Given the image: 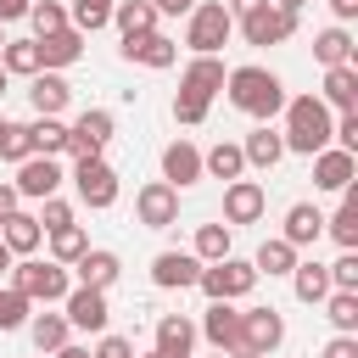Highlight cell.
<instances>
[{
  "instance_id": "obj_18",
  "label": "cell",
  "mask_w": 358,
  "mask_h": 358,
  "mask_svg": "<svg viewBox=\"0 0 358 358\" xmlns=\"http://www.w3.org/2000/svg\"><path fill=\"white\" fill-rule=\"evenodd\" d=\"M162 179L173 185V190H190V185H201V145L196 140H168L162 145Z\"/></svg>"
},
{
  "instance_id": "obj_14",
  "label": "cell",
  "mask_w": 358,
  "mask_h": 358,
  "mask_svg": "<svg viewBox=\"0 0 358 358\" xmlns=\"http://www.w3.org/2000/svg\"><path fill=\"white\" fill-rule=\"evenodd\" d=\"M196 274H201V257H196V252L162 246V252L151 257V285H157V291H190Z\"/></svg>"
},
{
  "instance_id": "obj_40",
  "label": "cell",
  "mask_w": 358,
  "mask_h": 358,
  "mask_svg": "<svg viewBox=\"0 0 358 358\" xmlns=\"http://www.w3.org/2000/svg\"><path fill=\"white\" fill-rule=\"evenodd\" d=\"M28 28H34V39H45V34H62L73 22H67V6L62 0H34L28 6Z\"/></svg>"
},
{
  "instance_id": "obj_33",
  "label": "cell",
  "mask_w": 358,
  "mask_h": 358,
  "mask_svg": "<svg viewBox=\"0 0 358 358\" xmlns=\"http://www.w3.org/2000/svg\"><path fill=\"white\" fill-rule=\"evenodd\" d=\"M296 257H302V252H296V246H291L285 235H268V241L257 246V257H252V268H257V274H268V280H285V274L296 268Z\"/></svg>"
},
{
  "instance_id": "obj_55",
  "label": "cell",
  "mask_w": 358,
  "mask_h": 358,
  "mask_svg": "<svg viewBox=\"0 0 358 358\" xmlns=\"http://www.w3.org/2000/svg\"><path fill=\"white\" fill-rule=\"evenodd\" d=\"M11 263H17V257H11V246L0 241V274H11Z\"/></svg>"
},
{
  "instance_id": "obj_39",
  "label": "cell",
  "mask_w": 358,
  "mask_h": 358,
  "mask_svg": "<svg viewBox=\"0 0 358 358\" xmlns=\"http://www.w3.org/2000/svg\"><path fill=\"white\" fill-rule=\"evenodd\" d=\"M190 252H196L201 263H218V257H229V224H196V241H190Z\"/></svg>"
},
{
  "instance_id": "obj_1",
  "label": "cell",
  "mask_w": 358,
  "mask_h": 358,
  "mask_svg": "<svg viewBox=\"0 0 358 358\" xmlns=\"http://www.w3.org/2000/svg\"><path fill=\"white\" fill-rule=\"evenodd\" d=\"M224 95H229V106L246 112L252 123H274L280 106H285V78L268 73V67H257V62H246V67H229V73H224Z\"/></svg>"
},
{
  "instance_id": "obj_24",
  "label": "cell",
  "mask_w": 358,
  "mask_h": 358,
  "mask_svg": "<svg viewBox=\"0 0 358 358\" xmlns=\"http://www.w3.org/2000/svg\"><path fill=\"white\" fill-rule=\"evenodd\" d=\"M280 235H285L296 252H308V246H319V241H324V213H319L313 201H291V207H285Z\"/></svg>"
},
{
  "instance_id": "obj_49",
  "label": "cell",
  "mask_w": 358,
  "mask_h": 358,
  "mask_svg": "<svg viewBox=\"0 0 358 358\" xmlns=\"http://www.w3.org/2000/svg\"><path fill=\"white\" fill-rule=\"evenodd\" d=\"M157 6V17H190L196 11V0H151Z\"/></svg>"
},
{
  "instance_id": "obj_51",
  "label": "cell",
  "mask_w": 358,
  "mask_h": 358,
  "mask_svg": "<svg viewBox=\"0 0 358 358\" xmlns=\"http://www.w3.org/2000/svg\"><path fill=\"white\" fill-rule=\"evenodd\" d=\"M34 0H0V22H22Z\"/></svg>"
},
{
  "instance_id": "obj_2",
  "label": "cell",
  "mask_w": 358,
  "mask_h": 358,
  "mask_svg": "<svg viewBox=\"0 0 358 358\" xmlns=\"http://www.w3.org/2000/svg\"><path fill=\"white\" fill-rule=\"evenodd\" d=\"M285 129H280V140H285V151H296V157H313V151H324L330 145V123H336V112L319 101V95H285Z\"/></svg>"
},
{
  "instance_id": "obj_35",
  "label": "cell",
  "mask_w": 358,
  "mask_h": 358,
  "mask_svg": "<svg viewBox=\"0 0 358 358\" xmlns=\"http://www.w3.org/2000/svg\"><path fill=\"white\" fill-rule=\"evenodd\" d=\"M0 67H6L11 78H34V73H39V45H34V34H28V39H6V45H0Z\"/></svg>"
},
{
  "instance_id": "obj_58",
  "label": "cell",
  "mask_w": 358,
  "mask_h": 358,
  "mask_svg": "<svg viewBox=\"0 0 358 358\" xmlns=\"http://www.w3.org/2000/svg\"><path fill=\"white\" fill-rule=\"evenodd\" d=\"M6 90H11V73H6V67H0V95H6Z\"/></svg>"
},
{
  "instance_id": "obj_53",
  "label": "cell",
  "mask_w": 358,
  "mask_h": 358,
  "mask_svg": "<svg viewBox=\"0 0 358 358\" xmlns=\"http://www.w3.org/2000/svg\"><path fill=\"white\" fill-rule=\"evenodd\" d=\"M50 358H90V347H84V341H62Z\"/></svg>"
},
{
  "instance_id": "obj_30",
  "label": "cell",
  "mask_w": 358,
  "mask_h": 358,
  "mask_svg": "<svg viewBox=\"0 0 358 358\" xmlns=\"http://www.w3.org/2000/svg\"><path fill=\"white\" fill-rule=\"evenodd\" d=\"M324 235H330L341 252H358V185L341 190V207L324 218Z\"/></svg>"
},
{
  "instance_id": "obj_3",
  "label": "cell",
  "mask_w": 358,
  "mask_h": 358,
  "mask_svg": "<svg viewBox=\"0 0 358 358\" xmlns=\"http://www.w3.org/2000/svg\"><path fill=\"white\" fill-rule=\"evenodd\" d=\"M11 285H17L34 308H56V302L73 291V274H67V263H56V257H17V263H11Z\"/></svg>"
},
{
  "instance_id": "obj_16",
  "label": "cell",
  "mask_w": 358,
  "mask_h": 358,
  "mask_svg": "<svg viewBox=\"0 0 358 358\" xmlns=\"http://www.w3.org/2000/svg\"><path fill=\"white\" fill-rule=\"evenodd\" d=\"M67 274H73V285L112 291V285H117V274H123V257H117L112 246H84V252H78V263H73Z\"/></svg>"
},
{
  "instance_id": "obj_20",
  "label": "cell",
  "mask_w": 358,
  "mask_h": 358,
  "mask_svg": "<svg viewBox=\"0 0 358 358\" xmlns=\"http://www.w3.org/2000/svg\"><path fill=\"white\" fill-rule=\"evenodd\" d=\"M196 336H201L207 347H218V352H235V347H241V308H235V302H207Z\"/></svg>"
},
{
  "instance_id": "obj_47",
  "label": "cell",
  "mask_w": 358,
  "mask_h": 358,
  "mask_svg": "<svg viewBox=\"0 0 358 358\" xmlns=\"http://www.w3.org/2000/svg\"><path fill=\"white\" fill-rule=\"evenodd\" d=\"M90 358H134V341H129V336H112V330H101V341L90 347Z\"/></svg>"
},
{
  "instance_id": "obj_31",
  "label": "cell",
  "mask_w": 358,
  "mask_h": 358,
  "mask_svg": "<svg viewBox=\"0 0 358 358\" xmlns=\"http://www.w3.org/2000/svg\"><path fill=\"white\" fill-rule=\"evenodd\" d=\"M157 352L162 358H190L196 352V324L185 313H162L157 319Z\"/></svg>"
},
{
  "instance_id": "obj_56",
  "label": "cell",
  "mask_w": 358,
  "mask_h": 358,
  "mask_svg": "<svg viewBox=\"0 0 358 358\" xmlns=\"http://www.w3.org/2000/svg\"><path fill=\"white\" fill-rule=\"evenodd\" d=\"M224 358H257V352H252V347H235V352H224Z\"/></svg>"
},
{
  "instance_id": "obj_9",
  "label": "cell",
  "mask_w": 358,
  "mask_h": 358,
  "mask_svg": "<svg viewBox=\"0 0 358 358\" xmlns=\"http://www.w3.org/2000/svg\"><path fill=\"white\" fill-rule=\"evenodd\" d=\"M134 224L140 229H173L179 224V190L168 179H145L134 190Z\"/></svg>"
},
{
  "instance_id": "obj_36",
  "label": "cell",
  "mask_w": 358,
  "mask_h": 358,
  "mask_svg": "<svg viewBox=\"0 0 358 358\" xmlns=\"http://www.w3.org/2000/svg\"><path fill=\"white\" fill-rule=\"evenodd\" d=\"M319 308H324V319H330L336 336H358V291H330Z\"/></svg>"
},
{
  "instance_id": "obj_12",
  "label": "cell",
  "mask_w": 358,
  "mask_h": 358,
  "mask_svg": "<svg viewBox=\"0 0 358 358\" xmlns=\"http://www.w3.org/2000/svg\"><path fill=\"white\" fill-rule=\"evenodd\" d=\"M263 213H268V190H263L257 179H246V173H241V179H229V185H224V224H229V229L257 224Z\"/></svg>"
},
{
  "instance_id": "obj_5",
  "label": "cell",
  "mask_w": 358,
  "mask_h": 358,
  "mask_svg": "<svg viewBox=\"0 0 358 358\" xmlns=\"http://www.w3.org/2000/svg\"><path fill=\"white\" fill-rule=\"evenodd\" d=\"M229 34H235V17H229L224 0H196V11L185 17V45H190V56H218V50L229 45Z\"/></svg>"
},
{
  "instance_id": "obj_19",
  "label": "cell",
  "mask_w": 358,
  "mask_h": 358,
  "mask_svg": "<svg viewBox=\"0 0 358 358\" xmlns=\"http://www.w3.org/2000/svg\"><path fill=\"white\" fill-rule=\"evenodd\" d=\"M308 162H313V185H319V190H330V196H341V190L358 179V157H352V151H341V145H324V151H313Z\"/></svg>"
},
{
  "instance_id": "obj_59",
  "label": "cell",
  "mask_w": 358,
  "mask_h": 358,
  "mask_svg": "<svg viewBox=\"0 0 358 358\" xmlns=\"http://www.w3.org/2000/svg\"><path fill=\"white\" fill-rule=\"evenodd\" d=\"M134 358H162V352H157V347H151V352H134Z\"/></svg>"
},
{
  "instance_id": "obj_38",
  "label": "cell",
  "mask_w": 358,
  "mask_h": 358,
  "mask_svg": "<svg viewBox=\"0 0 358 358\" xmlns=\"http://www.w3.org/2000/svg\"><path fill=\"white\" fill-rule=\"evenodd\" d=\"M112 6H117V0H73V6H67V22L90 39V34H101V28L112 22Z\"/></svg>"
},
{
  "instance_id": "obj_37",
  "label": "cell",
  "mask_w": 358,
  "mask_h": 358,
  "mask_svg": "<svg viewBox=\"0 0 358 358\" xmlns=\"http://www.w3.org/2000/svg\"><path fill=\"white\" fill-rule=\"evenodd\" d=\"M28 140L39 157H67V123L62 117H34L28 123Z\"/></svg>"
},
{
  "instance_id": "obj_62",
  "label": "cell",
  "mask_w": 358,
  "mask_h": 358,
  "mask_svg": "<svg viewBox=\"0 0 358 358\" xmlns=\"http://www.w3.org/2000/svg\"><path fill=\"white\" fill-rule=\"evenodd\" d=\"M190 358H196V352H190Z\"/></svg>"
},
{
  "instance_id": "obj_23",
  "label": "cell",
  "mask_w": 358,
  "mask_h": 358,
  "mask_svg": "<svg viewBox=\"0 0 358 358\" xmlns=\"http://www.w3.org/2000/svg\"><path fill=\"white\" fill-rule=\"evenodd\" d=\"M241 157H246V168L268 173V168H280L291 151H285V140H280V129H274V123H257V129L241 140Z\"/></svg>"
},
{
  "instance_id": "obj_10",
  "label": "cell",
  "mask_w": 358,
  "mask_h": 358,
  "mask_svg": "<svg viewBox=\"0 0 358 358\" xmlns=\"http://www.w3.org/2000/svg\"><path fill=\"white\" fill-rule=\"evenodd\" d=\"M62 179H67L62 157H39V151H34V157H22V162H17V179H11V185H17V196H22V201H45V196H56V190H62Z\"/></svg>"
},
{
  "instance_id": "obj_41",
  "label": "cell",
  "mask_w": 358,
  "mask_h": 358,
  "mask_svg": "<svg viewBox=\"0 0 358 358\" xmlns=\"http://www.w3.org/2000/svg\"><path fill=\"white\" fill-rule=\"evenodd\" d=\"M45 241H50V257H56V263H67V268H73V263H78V252L90 246V235H84L78 224H62V229H50Z\"/></svg>"
},
{
  "instance_id": "obj_42",
  "label": "cell",
  "mask_w": 358,
  "mask_h": 358,
  "mask_svg": "<svg viewBox=\"0 0 358 358\" xmlns=\"http://www.w3.org/2000/svg\"><path fill=\"white\" fill-rule=\"evenodd\" d=\"M28 313H34V302H28L17 285H0V336H6V330H22Z\"/></svg>"
},
{
  "instance_id": "obj_34",
  "label": "cell",
  "mask_w": 358,
  "mask_h": 358,
  "mask_svg": "<svg viewBox=\"0 0 358 358\" xmlns=\"http://www.w3.org/2000/svg\"><path fill=\"white\" fill-rule=\"evenodd\" d=\"M112 28H117L123 39L157 34V6H151V0H117V6H112Z\"/></svg>"
},
{
  "instance_id": "obj_46",
  "label": "cell",
  "mask_w": 358,
  "mask_h": 358,
  "mask_svg": "<svg viewBox=\"0 0 358 358\" xmlns=\"http://www.w3.org/2000/svg\"><path fill=\"white\" fill-rule=\"evenodd\" d=\"M207 101H190V95H173V123H185V129H196V123H207Z\"/></svg>"
},
{
  "instance_id": "obj_15",
  "label": "cell",
  "mask_w": 358,
  "mask_h": 358,
  "mask_svg": "<svg viewBox=\"0 0 358 358\" xmlns=\"http://www.w3.org/2000/svg\"><path fill=\"white\" fill-rule=\"evenodd\" d=\"M117 56H123L129 67H151V73H168V67L179 62V45H173L168 34H134V39H123V45H117Z\"/></svg>"
},
{
  "instance_id": "obj_43",
  "label": "cell",
  "mask_w": 358,
  "mask_h": 358,
  "mask_svg": "<svg viewBox=\"0 0 358 358\" xmlns=\"http://www.w3.org/2000/svg\"><path fill=\"white\" fill-rule=\"evenodd\" d=\"M22 157H34V140H28V123H11L6 129V140H0V162H22Z\"/></svg>"
},
{
  "instance_id": "obj_27",
  "label": "cell",
  "mask_w": 358,
  "mask_h": 358,
  "mask_svg": "<svg viewBox=\"0 0 358 358\" xmlns=\"http://www.w3.org/2000/svg\"><path fill=\"white\" fill-rule=\"evenodd\" d=\"M0 241L11 246V257H34V252L45 246V224H39L28 207H17V213L0 224Z\"/></svg>"
},
{
  "instance_id": "obj_61",
  "label": "cell",
  "mask_w": 358,
  "mask_h": 358,
  "mask_svg": "<svg viewBox=\"0 0 358 358\" xmlns=\"http://www.w3.org/2000/svg\"><path fill=\"white\" fill-rule=\"evenodd\" d=\"M6 39H11V34H6V22H0V45H6Z\"/></svg>"
},
{
  "instance_id": "obj_57",
  "label": "cell",
  "mask_w": 358,
  "mask_h": 358,
  "mask_svg": "<svg viewBox=\"0 0 358 358\" xmlns=\"http://www.w3.org/2000/svg\"><path fill=\"white\" fill-rule=\"evenodd\" d=\"M274 6H285V11H302V6H308V0H274Z\"/></svg>"
},
{
  "instance_id": "obj_29",
  "label": "cell",
  "mask_w": 358,
  "mask_h": 358,
  "mask_svg": "<svg viewBox=\"0 0 358 358\" xmlns=\"http://www.w3.org/2000/svg\"><path fill=\"white\" fill-rule=\"evenodd\" d=\"M285 280H291L296 302H308V308H319V302L330 296V268H324L319 257H296V268H291Z\"/></svg>"
},
{
  "instance_id": "obj_28",
  "label": "cell",
  "mask_w": 358,
  "mask_h": 358,
  "mask_svg": "<svg viewBox=\"0 0 358 358\" xmlns=\"http://www.w3.org/2000/svg\"><path fill=\"white\" fill-rule=\"evenodd\" d=\"M313 62L319 67H341V62H358V39L347 34V22H330L313 34Z\"/></svg>"
},
{
  "instance_id": "obj_60",
  "label": "cell",
  "mask_w": 358,
  "mask_h": 358,
  "mask_svg": "<svg viewBox=\"0 0 358 358\" xmlns=\"http://www.w3.org/2000/svg\"><path fill=\"white\" fill-rule=\"evenodd\" d=\"M6 129H11V117H0V140H6Z\"/></svg>"
},
{
  "instance_id": "obj_25",
  "label": "cell",
  "mask_w": 358,
  "mask_h": 358,
  "mask_svg": "<svg viewBox=\"0 0 358 358\" xmlns=\"http://www.w3.org/2000/svg\"><path fill=\"white\" fill-rule=\"evenodd\" d=\"M319 101L330 112H358V62H341V67H324V90Z\"/></svg>"
},
{
  "instance_id": "obj_44",
  "label": "cell",
  "mask_w": 358,
  "mask_h": 358,
  "mask_svg": "<svg viewBox=\"0 0 358 358\" xmlns=\"http://www.w3.org/2000/svg\"><path fill=\"white\" fill-rule=\"evenodd\" d=\"M34 218H39V224H45V235H50V229L73 224V201H62V190H56V196H45V201H39V213H34Z\"/></svg>"
},
{
  "instance_id": "obj_50",
  "label": "cell",
  "mask_w": 358,
  "mask_h": 358,
  "mask_svg": "<svg viewBox=\"0 0 358 358\" xmlns=\"http://www.w3.org/2000/svg\"><path fill=\"white\" fill-rule=\"evenodd\" d=\"M17 207H22V196H17V185H0V224H6V218H11Z\"/></svg>"
},
{
  "instance_id": "obj_7",
  "label": "cell",
  "mask_w": 358,
  "mask_h": 358,
  "mask_svg": "<svg viewBox=\"0 0 358 358\" xmlns=\"http://www.w3.org/2000/svg\"><path fill=\"white\" fill-rule=\"evenodd\" d=\"M112 134H117V117H112L106 106H84V112L67 123V157H106Z\"/></svg>"
},
{
  "instance_id": "obj_54",
  "label": "cell",
  "mask_w": 358,
  "mask_h": 358,
  "mask_svg": "<svg viewBox=\"0 0 358 358\" xmlns=\"http://www.w3.org/2000/svg\"><path fill=\"white\" fill-rule=\"evenodd\" d=\"M224 6H229V17H235V22H241V17H246V11H257V6H263V0H224Z\"/></svg>"
},
{
  "instance_id": "obj_13",
  "label": "cell",
  "mask_w": 358,
  "mask_h": 358,
  "mask_svg": "<svg viewBox=\"0 0 358 358\" xmlns=\"http://www.w3.org/2000/svg\"><path fill=\"white\" fill-rule=\"evenodd\" d=\"M280 341H285V313L280 308H241V347L268 358Z\"/></svg>"
},
{
  "instance_id": "obj_32",
  "label": "cell",
  "mask_w": 358,
  "mask_h": 358,
  "mask_svg": "<svg viewBox=\"0 0 358 358\" xmlns=\"http://www.w3.org/2000/svg\"><path fill=\"white\" fill-rule=\"evenodd\" d=\"M246 173V157H241V140H218V145H207L201 151V179H241Z\"/></svg>"
},
{
  "instance_id": "obj_26",
  "label": "cell",
  "mask_w": 358,
  "mask_h": 358,
  "mask_svg": "<svg viewBox=\"0 0 358 358\" xmlns=\"http://www.w3.org/2000/svg\"><path fill=\"white\" fill-rule=\"evenodd\" d=\"M28 341L39 347V352H56L62 341H73V324H67V313H62V302L56 308H39V313H28Z\"/></svg>"
},
{
  "instance_id": "obj_21",
  "label": "cell",
  "mask_w": 358,
  "mask_h": 358,
  "mask_svg": "<svg viewBox=\"0 0 358 358\" xmlns=\"http://www.w3.org/2000/svg\"><path fill=\"white\" fill-rule=\"evenodd\" d=\"M67 101H73L67 73H45V67H39V73L28 78V106H34V117H62Z\"/></svg>"
},
{
  "instance_id": "obj_45",
  "label": "cell",
  "mask_w": 358,
  "mask_h": 358,
  "mask_svg": "<svg viewBox=\"0 0 358 358\" xmlns=\"http://www.w3.org/2000/svg\"><path fill=\"white\" fill-rule=\"evenodd\" d=\"M324 268H330V291H358V252H341Z\"/></svg>"
},
{
  "instance_id": "obj_22",
  "label": "cell",
  "mask_w": 358,
  "mask_h": 358,
  "mask_svg": "<svg viewBox=\"0 0 358 358\" xmlns=\"http://www.w3.org/2000/svg\"><path fill=\"white\" fill-rule=\"evenodd\" d=\"M34 45H39V67H45V73H67V67L84 62V34H78V28L45 34V39H34Z\"/></svg>"
},
{
  "instance_id": "obj_11",
  "label": "cell",
  "mask_w": 358,
  "mask_h": 358,
  "mask_svg": "<svg viewBox=\"0 0 358 358\" xmlns=\"http://www.w3.org/2000/svg\"><path fill=\"white\" fill-rule=\"evenodd\" d=\"M62 313H67L73 330H90V336H101V330L112 324V302H106V291H95V285H73V291L62 296Z\"/></svg>"
},
{
  "instance_id": "obj_4",
  "label": "cell",
  "mask_w": 358,
  "mask_h": 358,
  "mask_svg": "<svg viewBox=\"0 0 358 358\" xmlns=\"http://www.w3.org/2000/svg\"><path fill=\"white\" fill-rule=\"evenodd\" d=\"M257 268H252V257H218V263H201V274H196V285H201V296L207 302H246L252 291H257Z\"/></svg>"
},
{
  "instance_id": "obj_48",
  "label": "cell",
  "mask_w": 358,
  "mask_h": 358,
  "mask_svg": "<svg viewBox=\"0 0 358 358\" xmlns=\"http://www.w3.org/2000/svg\"><path fill=\"white\" fill-rule=\"evenodd\" d=\"M319 358H358V336H330L319 347Z\"/></svg>"
},
{
  "instance_id": "obj_17",
  "label": "cell",
  "mask_w": 358,
  "mask_h": 358,
  "mask_svg": "<svg viewBox=\"0 0 358 358\" xmlns=\"http://www.w3.org/2000/svg\"><path fill=\"white\" fill-rule=\"evenodd\" d=\"M224 62L218 56H190L185 62V73H179V95H190V101H207L213 106V95H224Z\"/></svg>"
},
{
  "instance_id": "obj_8",
  "label": "cell",
  "mask_w": 358,
  "mask_h": 358,
  "mask_svg": "<svg viewBox=\"0 0 358 358\" xmlns=\"http://www.w3.org/2000/svg\"><path fill=\"white\" fill-rule=\"evenodd\" d=\"M296 17H302V11H285V6L263 0V6H257V11H246L235 28H241V39H246V45H285V39H296Z\"/></svg>"
},
{
  "instance_id": "obj_52",
  "label": "cell",
  "mask_w": 358,
  "mask_h": 358,
  "mask_svg": "<svg viewBox=\"0 0 358 358\" xmlns=\"http://www.w3.org/2000/svg\"><path fill=\"white\" fill-rule=\"evenodd\" d=\"M330 17H336V22H352V17H358V0H330Z\"/></svg>"
},
{
  "instance_id": "obj_6",
  "label": "cell",
  "mask_w": 358,
  "mask_h": 358,
  "mask_svg": "<svg viewBox=\"0 0 358 358\" xmlns=\"http://www.w3.org/2000/svg\"><path fill=\"white\" fill-rule=\"evenodd\" d=\"M73 190H78V201L90 207V213H106V207H117V168L106 162V157H73Z\"/></svg>"
}]
</instances>
